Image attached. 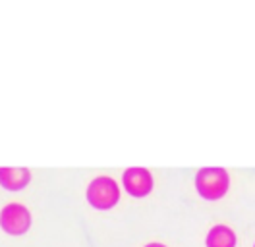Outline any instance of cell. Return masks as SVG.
<instances>
[{
  "instance_id": "5",
  "label": "cell",
  "mask_w": 255,
  "mask_h": 247,
  "mask_svg": "<svg viewBox=\"0 0 255 247\" xmlns=\"http://www.w3.org/2000/svg\"><path fill=\"white\" fill-rule=\"evenodd\" d=\"M205 244L207 247H236V234L226 224H217L209 230Z\"/></svg>"
},
{
  "instance_id": "1",
  "label": "cell",
  "mask_w": 255,
  "mask_h": 247,
  "mask_svg": "<svg viewBox=\"0 0 255 247\" xmlns=\"http://www.w3.org/2000/svg\"><path fill=\"white\" fill-rule=\"evenodd\" d=\"M228 185H230V180L224 168H203L197 172V178H195L197 193L209 201L224 197V193L228 191Z\"/></svg>"
},
{
  "instance_id": "7",
  "label": "cell",
  "mask_w": 255,
  "mask_h": 247,
  "mask_svg": "<svg viewBox=\"0 0 255 247\" xmlns=\"http://www.w3.org/2000/svg\"><path fill=\"white\" fill-rule=\"evenodd\" d=\"M145 247H166V246H162V244H159V242H153V244H147Z\"/></svg>"
},
{
  "instance_id": "3",
  "label": "cell",
  "mask_w": 255,
  "mask_h": 247,
  "mask_svg": "<svg viewBox=\"0 0 255 247\" xmlns=\"http://www.w3.org/2000/svg\"><path fill=\"white\" fill-rule=\"evenodd\" d=\"M0 228L10 236H23L31 228V215L23 205H6L0 213Z\"/></svg>"
},
{
  "instance_id": "8",
  "label": "cell",
  "mask_w": 255,
  "mask_h": 247,
  "mask_svg": "<svg viewBox=\"0 0 255 247\" xmlns=\"http://www.w3.org/2000/svg\"><path fill=\"white\" fill-rule=\"evenodd\" d=\"M254 247H255V246H254Z\"/></svg>"
},
{
  "instance_id": "4",
  "label": "cell",
  "mask_w": 255,
  "mask_h": 247,
  "mask_svg": "<svg viewBox=\"0 0 255 247\" xmlns=\"http://www.w3.org/2000/svg\"><path fill=\"white\" fill-rule=\"evenodd\" d=\"M124 187L133 197H145L153 189V178L145 168H129L124 172Z\"/></svg>"
},
{
  "instance_id": "6",
  "label": "cell",
  "mask_w": 255,
  "mask_h": 247,
  "mask_svg": "<svg viewBox=\"0 0 255 247\" xmlns=\"http://www.w3.org/2000/svg\"><path fill=\"white\" fill-rule=\"evenodd\" d=\"M0 184L10 191H17L29 184V170L25 168H0Z\"/></svg>"
},
{
  "instance_id": "2",
  "label": "cell",
  "mask_w": 255,
  "mask_h": 247,
  "mask_svg": "<svg viewBox=\"0 0 255 247\" xmlns=\"http://www.w3.org/2000/svg\"><path fill=\"white\" fill-rule=\"evenodd\" d=\"M87 201L99 211L112 209L120 201V187L109 176H99L87 187Z\"/></svg>"
}]
</instances>
